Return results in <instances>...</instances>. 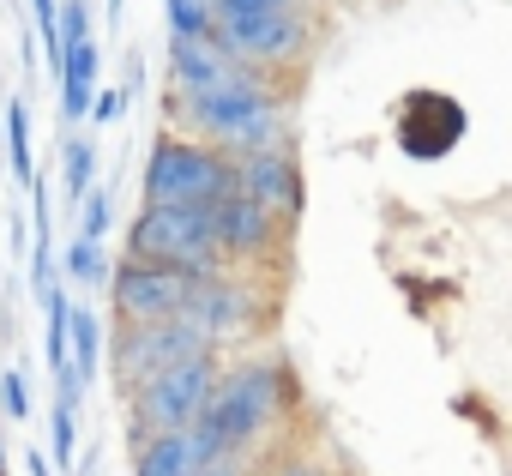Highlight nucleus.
I'll use <instances>...</instances> for the list:
<instances>
[{
    "label": "nucleus",
    "instance_id": "obj_8",
    "mask_svg": "<svg viewBox=\"0 0 512 476\" xmlns=\"http://www.w3.org/2000/svg\"><path fill=\"white\" fill-rule=\"evenodd\" d=\"M109 314L115 326H151V320H175L193 278L175 272V266H145V260H121L109 266Z\"/></svg>",
    "mask_w": 512,
    "mask_h": 476
},
{
    "label": "nucleus",
    "instance_id": "obj_10",
    "mask_svg": "<svg viewBox=\"0 0 512 476\" xmlns=\"http://www.w3.org/2000/svg\"><path fill=\"white\" fill-rule=\"evenodd\" d=\"M229 169H235V193H241L247 205L272 211L278 223H296V217H302L308 181H302V163H296L290 145H278V151H253V157H229Z\"/></svg>",
    "mask_w": 512,
    "mask_h": 476
},
{
    "label": "nucleus",
    "instance_id": "obj_11",
    "mask_svg": "<svg viewBox=\"0 0 512 476\" xmlns=\"http://www.w3.org/2000/svg\"><path fill=\"white\" fill-rule=\"evenodd\" d=\"M464 109L446 97V91H416V97H404L398 103V145L410 151V157H422V163H434V157H446L458 139H464Z\"/></svg>",
    "mask_w": 512,
    "mask_h": 476
},
{
    "label": "nucleus",
    "instance_id": "obj_6",
    "mask_svg": "<svg viewBox=\"0 0 512 476\" xmlns=\"http://www.w3.org/2000/svg\"><path fill=\"white\" fill-rule=\"evenodd\" d=\"M308 13L290 7V13H260V19H235V25H217V43L235 67H253V73H266L278 85L284 67H302L308 61Z\"/></svg>",
    "mask_w": 512,
    "mask_h": 476
},
{
    "label": "nucleus",
    "instance_id": "obj_28",
    "mask_svg": "<svg viewBox=\"0 0 512 476\" xmlns=\"http://www.w3.org/2000/svg\"><path fill=\"white\" fill-rule=\"evenodd\" d=\"M67 476H97V452H85V458H79V464H73Z\"/></svg>",
    "mask_w": 512,
    "mask_h": 476
},
{
    "label": "nucleus",
    "instance_id": "obj_5",
    "mask_svg": "<svg viewBox=\"0 0 512 476\" xmlns=\"http://www.w3.org/2000/svg\"><path fill=\"white\" fill-rule=\"evenodd\" d=\"M217 368H223V356H193V362H175V368L139 380L121 398V410H127V446L145 440V434L193 428L199 410H205V398H211V386H217Z\"/></svg>",
    "mask_w": 512,
    "mask_h": 476
},
{
    "label": "nucleus",
    "instance_id": "obj_21",
    "mask_svg": "<svg viewBox=\"0 0 512 476\" xmlns=\"http://www.w3.org/2000/svg\"><path fill=\"white\" fill-rule=\"evenodd\" d=\"M302 0H211V31L235 25V19H260V13H290Z\"/></svg>",
    "mask_w": 512,
    "mask_h": 476
},
{
    "label": "nucleus",
    "instance_id": "obj_29",
    "mask_svg": "<svg viewBox=\"0 0 512 476\" xmlns=\"http://www.w3.org/2000/svg\"><path fill=\"white\" fill-rule=\"evenodd\" d=\"M103 13H109V25H121V0H103Z\"/></svg>",
    "mask_w": 512,
    "mask_h": 476
},
{
    "label": "nucleus",
    "instance_id": "obj_1",
    "mask_svg": "<svg viewBox=\"0 0 512 476\" xmlns=\"http://www.w3.org/2000/svg\"><path fill=\"white\" fill-rule=\"evenodd\" d=\"M296 404V374L278 362V356H241V362H223L217 368V386L199 410V434L217 458H241V464H266V446L272 434L284 428Z\"/></svg>",
    "mask_w": 512,
    "mask_h": 476
},
{
    "label": "nucleus",
    "instance_id": "obj_24",
    "mask_svg": "<svg viewBox=\"0 0 512 476\" xmlns=\"http://www.w3.org/2000/svg\"><path fill=\"white\" fill-rule=\"evenodd\" d=\"M253 476H332L326 470V458H314V452H302V458H272V464H260Z\"/></svg>",
    "mask_w": 512,
    "mask_h": 476
},
{
    "label": "nucleus",
    "instance_id": "obj_4",
    "mask_svg": "<svg viewBox=\"0 0 512 476\" xmlns=\"http://www.w3.org/2000/svg\"><path fill=\"white\" fill-rule=\"evenodd\" d=\"M260 284H266L260 272H235V266H223L211 278H193V290L181 302V320L223 356V350H235L247 338H260L266 308H272V296Z\"/></svg>",
    "mask_w": 512,
    "mask_h": 476
},
{
    "label": "nucleus",
    "instance_id": "obj_19",
    "mask_svg": "<svg viewBox=\"0 0 512 476\" xmlns=\"http://www.w3.org/2000/svg\"><path fill=\"white\" fill-rule=\"evenodd\" d=\"M49 434H55V464L73 470V464H79V404H61V398H55V410H49Z\"/></svg>",
    "mask_w": 512,
    "mask_h": 476
},
{
    "label": "nucleus",
    "instance_id": "obj_16",
    "mask_svg": "<svg viewBox=\"0 0 512 476\" xmlns=\"http://www.w3.org/2000/svg\"><path fill=\"white\" fill-rule=\"evenodd\" d=\"M61 187H67V205H79L97 187V139H67L61 145Z\"/></svg>",
    "mask_w": 512,
    "mask_h": 476
},
{
    "label": "nucleus",
    "instance_id": "obj_23",
    "mask_svg": "<svg viewBox=\"0 0 512 476\" xmlns=\"http://www.w3.org/2000/svg\"><path fill=\"white\" fill-rule=\"evenodd\" d=\"M0 416L31 422V380H25V368H0Z\"/></svg>",
    "mask_w": 512,
    "mask_h": 476
},
{
    "label": "nucleus",
    "instance_id": "obj_9",
    "mask_svg": "<svg viewBox=\"0 0 512 476\" xmlns=\"http://www.w3.org/2000/svg\"><path fill=\"white\" fill-rule=\"evenodd\" d=\"M211 229H217V260L235 266V272H260L290 242V223H278L260 205H247L241 193H229V199L211 205Z\"/></svg>",
    "mask_w": 512,
    "mask_h": 476
},
{
    "label": "nucleus",
    "instance_id": "obj_20",
    "mask_svg": "<svg viewBox=\"0 0 512 476\" xmlns=\"http://www.w3.org/2000/svg\"><path fill=\"white\" fill-rule=\"evenodd\" d=\"M169 37H211V0H163Z\"/></svg>",
    "mask_w": 512,
    "mask_h": 476
},
{
    "label": "nucleus",
    "instance_id": "obj_7",
    "mask_svg": "<svg viewBox=\"0 0 512 476\" xmlns=\"http://www.w3.org/2000/svg\"><path fill=\"white\" fill-rule=\"evenodd\" d=\"M193 356H217L181 314L175 320H151V326H121L115 332V398H127L139 380L175 368V362H193Z\"/></svg>",
    "mask_w": 512,
    "mask_h": 476
},
{
    "label": "nucleus",
    "instance_id": "obj_14",
    "mask_svg": "<svg viewBox=\"0 0 512 476\" xmlns=\"http://www.w3.org/2000/svg\"><path fill=\"white\" fill-rule=\"evenodd\" d=\"M67 368H73L79 392H91V380H97V368H103V320H97L85 302L67 308Z\"/></svg>",
    "mask_w": 512,
    "mask_h": 476
},
{
    "label": "nucleus",
    "instance_id": "obj_15",
    "mask_svg": "<svg viewBox=\"0 0 512 476\" xmlns=\"http://www.w3.org/2000/svg\"><path fill=\"white\" fill-rule=\"evenodd\" d=\"M0 133H7V163H13L19 187H31L37 163H31V103H25V97L7 103V121H0Z\"/></svg>",
    "mask_w": 512,
    "mask_h": 476
},
{
    "label": "nucleus",
    "instance_id": "obj_2",
    "mask_svg": "<svg viewBox=\"0 0 512 476\" xmlns=\"http://www.w3.org/2000/svg\"><path fill=\"white\" fill-rule=\"evenodd\" d=\"M127 260L175 266V272H187V278L223 272V260H217V229H211V205H139V217L127 223Z\"/></svg>",
    "mask_w": 512,
    "mask_h": 476
},
{
    "label": "nucleus",
    "instance_id": "obj_13",
    "mask_svg": "<svg viewBox=\"0 0 512 476\" xmlns=\"http://www.w3.org/2000/svg\"><path fill=\"white\" fill-rule=\"evenodd\" d=\"M205 464H217V452L205 446L199 428H175V434L133 440V476H199Z\"/></svg>",
    "mask_w": 512,
    "mask_h": 476
},
{
    "label": "nucleus",
    "instance_id": "obj_26",
    "mask_svg": "<svg viewBox=\"0 0 512 476\" xmlns=\"http://www.w3.org/2000/svg\"><path fill=\"white\" fill-rule=\"evenodd\" d=\"M260 464H241V458H217V464H205L199 476H253Z\"/></svg>",
    "mask_w": 512,
    "mask_h": 476
},
{
    "label": "nucleus",
    "instance_id": "obj_27",
    "mask_svg": "<svg viewBox=\"0 0 512 476\" xmlns=\"http://www.w3.org/2000/svg\"><path fill=\"white\" fill-rule=\"evenodd\" d=\"M25 476H55V464H49L43 446H25Z\"/></svg>",
    "mask_w": 512,
    "mask_h": 476
},
{
    "label": "nucleus",
    "instance_id": "obj_3",
    "mask_svg": "<svg viewBox=\"0 0 512 476\" xmlns=\"http://www.w3.org/2000/svg\"><path fill=\"white\" fill-rule=\"evenodd\" d=\"M145 205H217L235 193V169L223 151L181 139V133H157L145 151V175H139Z\"/></svg>",
    "mask_w": 512,
    "mask_h": 476
},
{
    "label": "nucleus",
    "instance_id": "obj_12",
    "mask_svg": "<svg viewBox=\"0 0 512 476\" xmlns=\"http://www.w3.org/2000/svg\"><path fill=\"white\" fill-rule=\"evenodd\" d=\"M235 73V61L223 55L217 31L211 37H169V97H199L211 85H223Z\"/></svg>",
    "mask_w": 512,
    "mask_h": 476
},
{
    "label": "nucleus",
    "instance_id": "obj_17",
    "mask_svg": "<svg viewBox=\"0 0 512 476\" xmlns=\"http://www.w3.org/2000/svg\"><path fill=\"white\" fill-rule=\"evenodd\" d=\"M61 266H67V278H73L79 290H103L115 260H109L97 242H79V235H73V242H67V254H61Z\"/></svg>",
    "mask_w": 512,
    "mask_h": 476
},
{
    "label": "nucleus",
    "instance_id": "obj_25",
    "mask_svg": "<svg viewBox=\"0 0 512 476\" xmlns=\"http://www.w3.org/2000/svg\"><path fill=\"white\" fill-rule=\"evenodd\" d=\"M127 115V97H121V85L115 91H103L97 85V97H91V109H85V121H97V127H109V121H121Z\"/></svg>",
    "mask_w": 512,
    "mask_h": 476
},
{
    "label": "nucleus",
    "instance_id": "obj_22",
    "mask_svg": "<svg viewBox=\"0 0 512 476\" xmlns=\"http://www.w3.org/2000/svg\"><path fill=\"white\" fill-rule=\"evenodd\" d=\"M31 13H37V55L49 73H61V37H55V19H61V0H31Z\"/></svg>",
    "mask_w": 512,
    "mask_h": 476
},
{
    "label": "nucleus",
    "instance_id": "obj_18",
    "mask_svg": "<svg viewBox=\"0 0 512 476\" xmlns=\"http://www.w3.org/2000/svg\"><path fill=\"white\" fill-rule=\"evenodd\" d=\"M73 211H79V242H97L103 248L109 235H115V199H109V187H91Z\"/></svg>",
    "mask_w": 512,
    "mask_h": 476
},
{
    "label": "nucleus",
    "instance_id": "obj_30",
    "mask_svg": "<svg viewBox=\"0 0 512 476\" xmlns=\"http://www.w3.org/2000/svg\"><path fill=\"white\" fill-rule=\"evenodd\" d=\"M0 470H7V434H0Z\"/></svg>",
    "mask_w": 512,
    "mask_h": 476
}]
</instances>
